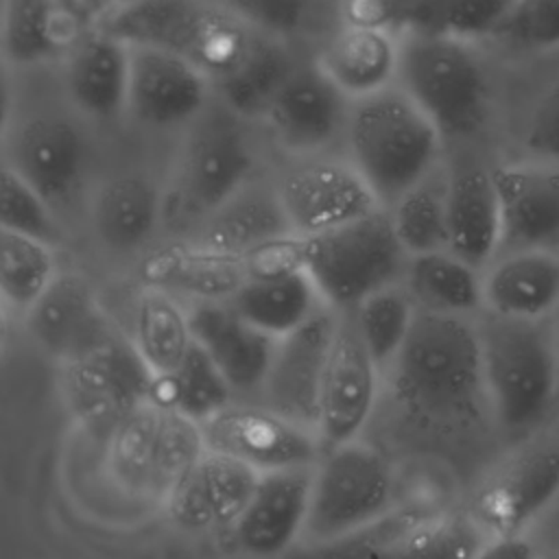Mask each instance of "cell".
<instances>
[{
	"mask_svg": "<svg viewBox=\"0 0 559 559\" xmlns=\"http://www.w3.org/2000/svg\"><path fill=\"white\" fill-rule=\"evenodd\" d=\"M240 22L290 41L317 44L341 20V0H210Z\"/></svg>",
	"mask_w": 559,
	"mask_h": 559,
	"instance_id": "8d00e7d4",
	"label": "cell"
},
{
	"mask_svg": "<svg viewBox=\"0 0 559 559\" xmlns=\"http://www.w3.org/2000/svg\"><path fill=\"white\" fill-rule=\"evenodd\" d=\"M408 258L384 207L304 238L306 271L334 310L356 308L369 295L402 284Z\"/></svg>",
	"mask_w": 559,
	"mask_h": 559,
	"instance_id": "9c48e42d",
	"label": "cell"
},
{
	"mask_svg": "<svg viewBox=\"0 0 559 559\" xmlns=\"http://www.w3.org/2000/svg\"><path fill=\"white\" fill-rule=\"evenodd\" d=\"M487 404L511 437H526L559 395V354L550 319H509L483 310L478 321Z\"/></svg>",
	"mask_w": 559,
	"mask_h": 559,
	"instance_id": "5b68a950",
	"label": "cell"
},
{
	"mask_svg": "<svg viewBox=\"0 0 559 559\" xmlns=\"http://www.w3.org/2000/svg\"><path fill=\"white\" fill-rule=\"evenodd\" d=\"M59 273L52 245L0 229V290L9 308L24 317Z\"/></svg>",
	"mask_w": 559,
	"mask_h": 559,
	"instance_id": "ab89813d",
	"label": "cell"
},
{
	"mask_svg": "<svg viewBox=\"0 0 559 559\" xmlns=\"http://www.w3.org/2000/svg\"><path fill=\"white\" fill-rule=\"evenodd\" d=\"M487 537L472 513L406 507L321 546V559H474Z\"/></svg>",
	"mask_w": 559,
	"mask_h": 559,
	"instance_id": "7c38bea8",
	"label": "cell"
},
{
	"mask_svg": "<svg viewBox=\"0 0 559 559\" xmlns=\"http://www.w3.org/2000/svg\"><path fill=\"white\" fill-rule=\"evenodd\" d=\"M0 229L31 236L55 249L66 238L57 210L9 166H2L0 177Z\"/></svg>",
	"mask_w": 559,
	"mask_h": 559,
	"instance_id": "b9f144b4",
	"label": "cell"
},
{
	"mask_svg": "<svg viewBox=\"0 0 559 559\" xmlns=\"http://www.w3.org/2000/svg\"><path fill=\"white\" fill-rule=\"evenodd\" d=\"M229 304L273 338L290 334L328 306L306 269L277 277H247Z\"/></svg>",
	"mask_w": 559,
	"mask_h": 559,
	"instance_id": "e575fe53",
	"label": "cell"
},
{
	"mask_svg": "<svg viewBox=\"0 0 559 559\" xmlns=\"http://www.w3.org/2000/svg\"><path fill=\"white\" fill-rule=\"evenodd\" d=\"M301 57L299 46L260 31L236 68L212 85L214 96L236 114L260 122L271 98Z\"/></svg>",
	"mask_w": 559,
	"mask_h": 559,
	"instance_id": "d6a6232c",
	"label": "cell"
},
{
	"mask_svg": "<svg viewBox=\"0 0 559 559\" xmlns=\"http://www.w3.org/2000/svg\"><path fill=\"white\" fill-rule=\"evenodd\" d=\"M310 55L347 98L358 100L397 83L402 35L376 24L338 20Z\"/></svg>",
	"mask_w": 559,
	"mask_h": 559,
	"instance_id": "cb8c5ba5",
	"label": "cell"
},
{
	"mask_svg": "<svg viewBox=\"0 0 559 559\" xmlns=\"http://www.w3.org/2000/svg\"><path fill=\"white\" fill-rule=\"evenodd\" d=\"M445 140L421 107L395 83L352 103L343 155L365 179L380 207L443 164Z\"/></svg>",
	"mask_w": 559,
	"mask_h": 559,
	"instance_id": "3957f363",
	"label": "cell"
},
{
	"mask_svg": "<svg viewBox=\"0 0 559 559\" xmlns=\"http://www.w3.org/2000/svg\"><path fill=\"white\" fill-rule=\"evenodd\" d=\"M552 325H555V341H557V354H559V310L552 314Z\"/></svg>",
	"mask_w": 559,
	"mask_h": 559,
	"instance_id": "c3c4849f",
	"label": "cell"
},
{
	"mask_svg": "<svg viewBox=\"0 0 559 559\" xmlns=\"http://www.w3.org/2000/svg\"><path fill=\"white\" fill-rule=\"evenodd\" d=\"M393 509L389 461L358 439L325 448L314 463L304 537L314 546L343 539Z\"/></svg>",
	"mask_w": 559,
	"mask_h": 559,
	"instance_id": "30bf717a",
	"label": "cell"
},
{
	"mask_svg": "<svg viewBox=\"0 0 559 559\" xmlns=\"http://www.w3.org/2000/svg\"><path fill=\"white\" fill-rule=\"evenodd\" d=\"M205 450L199 421L148 397L107 435L105 463L122 493L164 507Z\"/></svg>",
	"mask_w": 559,
	"mask_h": 559,
	"instance_id": "ba28073f",
	"label": "cell"
},
{
	"mask_svg": "<svg viewBox=\"0 0 559 559\" xmlns=\"http://www.w3.org/2000/svg\"><path fill=\"white\" fill-rule=\"evenodd\" d=\"M24 323L39 349L61 365L98 349L120 334L92 284L79 273H59L24 314Z\"/></svg>",
	"mask_w": 559,
	"mask_h": 559,
	"instance_id": "ffe728a7",
	"label": "cell"
},
{
	"mask_svg": "<svg viewBox=\"0 0 559 559\" xmlns=\"http://www.w3.org/2000/svg\"><path fill=\"white\" fill-rule=\"evenodd\" d=\"M352 103L306 52L280 85L258 124L284 159L343 153Z\"/></svg>",
	"mask_w": 559,
	"mask_h": 559,
	"instance_id": "8fae6325",
	"label": "cell"
},
{
	"mask_svg": "<svg viewBox=\"0 0 559 559\" xmlns=\"http://www.w3.org/2000/svg\"><path fill=\"white\" fill-rule=\"evenodd\" d=\"M98 24L131 46L192 61L212 85L236 68L260 33L210 0H120Z\"/></svg>",
	"mask_w": 559,
	"mask_h": 559,
	"instance_id": "8992f818",
	"label": "cell"
},
{
	"mask_svg": "<svg viewBox=\"0 0 559 559\" xmlns=\"http://www.w3.org/2000/svg\"><path fill=\"white\" fill-rule=\"evenodd\" d=\"M397 85L437 124L445 144L472 138L489 114V74L467 41L439 31L402 35Z\"/></svg>",
	"mask_w": 559,
	"mask_h": 559,
	"instance_id": "52a82bcc",
	"label": "cell"
},
{
	"mask_svg": "<svg viewBox=\"0 0 559 559\" xmlns=\"http://www.w3.org/2000/svg\"><path fill=\"white\" fill-rule=\"evenodd\" d=\"M153 376L133 341L114 336L98 349L61 365L66 404L90 432L109 435L138 404L148 400Z\"/></svg>",
	"mask_w": 559,
	"mask_h": 559,
	"instance_id": "9a60e30c",
	"label": "cell"
},
{
	"mask_svg": "<svg viewBox=\"0 0 559 559\" xmlns=\"http://www.w3.org/2000/svg\"><path fill=\"white\" fill-rule=\"evenodd\" d=\"M500 207V253L559 249V166L544 162L491 168Z\"/></svg>",
	"mask_w": 559,
	"mask_h": 559,
	"instance_id": "7402d4cb",
	"label": "cell"
},
{
	"mask_svg": "<svg viewBox=\"0 0 559 559\" xmlns=\"http://www.w3.org/2000/svg\"><path fill=\"white\" fill-rule=\"evenodd\" d=\"M260 138L264 135L258 122L214 96L203 114L175 138L166 181V218L175 214L194 227L255 177Z\"/></svg>",
	"mask_w": 559,
	"mask_h": 559,
	"instance_id": "277c9868",
	"label": "cell"
},
{
	"mask_svg": "<svg viewBox=\"0 0 559 559\" xmlns=\"http://www.w3.org/2000/svg\"><path fill=\"white\" fill-rule=\"evenodd\" d=\"M384 378L393 400L408 415L430 421L472 417L480 402H487L476 321L417 308Z\"/></svg>",
	"mask_w": 559,
	"mask_h": 559,
	"instance_id": "6da1fadb",
	"label": "cell"
},
{
	"mask_svg": "<svg viewBox=\"0 0 559 559\" xmlns=\"http://www.w3.org/2000/svg\"><path fill=\"white\" fill-rule=\"evenodd\" d=\"M474 559H539V552L524 533H509L489 535Z\"/></svg>",
	"mask_w": 559,
	"mask_h": 559,
	"instance_id": "7dc6e473",
	"label": "cell"
},
{
	"mask_svg": "<svg viewBox=\"0 0 559 559\" xmlns=\"http://www.w3.org/2000/svg\"><path fill=\"white\" fill-rule=\"evenodd\" d=\"M140 275L146 286L201 301H229L247 280L240 258L194 242L166 245L144 255Z\"/></svg>",
	"mask_w": 559,
	"mask_h": 559,
	"instance_id": "4dcf8cb0",
	"label": "cell"
},
{
	"mask_svg": "<svg viewBox=\"0 0 559 559\" xmlns=\"http://www.w3.org/2000/svg\"><path fill=\"white\" fill-rule=\"evenodd\" d=\"M129 55L127 41L92 24L79 28L55 63L61 94L98 135L124 127Z\"/></svg>",
	"mask_w": 559,
	"mask_h": 559,
	"instance_id": "2e32d148",
	"label": "cell"
},
{
	"mask_svg": "<svg viewBox=\"0 0 559 559\" xmlns=\"http://www.w3.org/2000/svg\"><path fill=\"white\" fill-rule=\"evenodd\" d=\"M352 310L365 345L384 373L413 328L417 314L415 299L404 284H393L369 295Z\"/></svg>",
	"mask_w": 559,
	"mask_h": 559,
	"instance_id": "60d3db41",
	"label": "cell"
},
{
	"mask_svg": "<svg viewBox=\"0 0 559 559\" xmlns=\"http://www.w3.org/2000/svg\"><path fill=\"white\" fill-rule=\"evenodd\" d=\"M334 325L336 310L323 306L304 325L277 338L266 380L260 389V400L266 408L314 432Z\"/></svg>",
	"mask_w": 559,
	"mask_h": 559,
	"instance_id": "d6986e66",
	"label": "cell"
},
{
	"mask_svg": "<svg viewBox=\"0 0 559 559\" xmlns=\"http://www.w3.org/2000/svg\"><path fill=\"white\" fill-rule=\"evenodd\" d=\"M515 0H432L430 28L467 41L493 37Z\"/></svg>",
	"mask_w": 559,
	"mask_h": 559,
	"instance_id": "7bdbcfd3",
	"label": "cell"
},
{
	"mask_svg": "<svg viewBox=\"0 0 559 559\" xmlns=\"http://www.w3.org/2000/svg\"><path fill=\"white\" fill-rule=\"evenodd\" d=\"M493 37L520 50L559 48V0H515Z\"/></svg>",
	"mask_w": 559,
	"mask_h": 559,
	"instance_id": "ee69618b",
	"label": "cell"
},
{
	"mask_svg": "<svg viewBox=\"0 0 559 559\" xmlns=\"http://www.w3.org/2000/svg\"><path fill=\"white\" fill-rule=\"evenodd\" d=\"M314 465L264 472L236 520L234 537L242 552L255 559L284 555L304 537Z\"/></svg>",
	"mask_w": 559,
	"mask_h": 559,
	"instance_id": "603a6c76",
	"label": "cell"
},
{
	"mask_svg": "<svg viewBox=\"0 0 559 559\" xmlns=\"http://www.w3.org/2000/svg\"><path fill=\"white\" fill-rule=\"evenodd\" d=\"M131 341L151 376H166L194 345L190 310L175 295L146 286L135 304Z\"/></svg>",
	"mask_w": 559,
	"mask_h": 559,
	"instance_id": "d590c367",
	"label": "cell"
},
{
	"mask_svg": "<svg viewBox=\"0 0 559 559\" xmlns=\"http://www.w3.org/2000/svg\"><path fill=\"white\" fill-rule=\"evenodd\" d=\"M450 251L485 271L500 249V207L491 168L476 162L448 164Z\"/></svg>",
	"mask_w": 559,
	"mask_h": 559,
	"instance_id": "f546056e",
	"label": "cell"
},
{
	"mask_svg": "<svg viewBox=\"0 0 559 559\" xmlns=\"http://www.w3.org/2000/svg\"><path fill=\"white\" fill-rule=\"evenodd\" d=\"M382 376L365 345L354 310H336L317 421L323 450L358 439L373 413Z\"/></svg>",
	"mask_w": 559,
	"mask_h": 559,
	"instance_id": "e0dca14e",
	"label": "cell"
},
{
	"mask_svg": "<svg viewBox=\"0 0 559 559\" xmlns=\"http://www.w3.org/2000/svg\"><path fill=\"white\" fill-rule=\"evenodd\" d=\"M192 229L194 236L190 242L236 258L264 242L297 236L277 194L273 175L262 170Z\"/></svg>",
	"mask_w": 559,
	"mask_h": 559,
	"instance_id": "83f0119b",
	"label": "cell"
},
{
	"mask_svg": "<svg viewBox=\"0 0 559 559\" xmlns=\"http://www.w3.org/2000/svg\"><path fill=\"white\" fill-rule=\"evenodd\" d=\"M100 135L61 94L52 90L9 98L2 124V166L26 179L61 214L96 181V140Z\"/></svg>",
	"mask_w": 559,
	"mask_h": 559,
	"instance_id": "7a4b0ae2",
	"label": "cell"
},
{
	"mask_svg": "<svg viewBox=\"0 0 559 559\" xmlns=\"http://www.w3.org/2000/svg\"><path fill=\"white\" fill-rule=\"evenodd\" d=\"M247 277H277L306 269L304 238L284 236L240 255Z\"/></svg>",
	"mask_w": 559,
	"mask_h": 559,
	"instance_id": "bcb514c9",
	"label": "cell"
},
{
	"mask_svg": "<svg viewBox=\"0 0 559 559\" xmlns=\"http://www.w3.org/2000/svg\"><path fill=\"white\" fill-rule=\"evenodd\" d=\"M522 142L535 162L559 166V81H555L533 105Z\"/></svg>",
	"mask_w": 559,
	"mask_h": 559,
	"instance_id": "f6af8a7d",
	"label": "cell"
},
{
	"mask_svg": "<svg viewBox=\"0 0 559 559\" xmlns=\"http://www.w3.org/2000/svg\"><path fill=\"white\" fill-rule=\"evenodd\" d=\"M539 559H559V550H555V552H546V555H539Z\"/></svg>",
	"mask_w": 559,
	"mask_h": 559,
	"instance_id": "681fc988",
	"label": "cell"
},
{
	"mask_svg": "<svg viewBox=\"0 0 559 559\" xmlns=\"http://www.w3.org/2000/svg\"><path fill=\"white\" fill-rule=\"evenodd\" d=\"M487 312L509 319H550L559 310L557 251L524 249L496 255L483 271Z\"/></svg>",
	"mask_w": 559,
	"mask_h": 559,
	"instance_id": "f1b7e54d",
	"label": "cell"
},
{
	"mask_svg": "<svg viewBox=\"0 0 559 559\" xmlns=\"http://www.w3.org/2000/svg\"><path fill=\"white\" fill-rule=\"evenodd\" d=\"M96 240L116 253L144 249L166 221V186L142 168L96 177L85 201Z\"/></svg>",
	"mask_w": 559,
	"mask_h": 559,
	"instance_id": "44dd1931",
	"label": "cell"
},
{
	"mask_svg": "<svg viewBox=\"0 0 559 559\" xmlns=\"http://www.w3.org/2000/svg\"><path fill=\"white\" fill-rule=\"evenodd\" d=\"M389 214L393 229L408 255L450 249L445 159L428 177L406 190L389 207Z\"/></svg>",
	"mask_w": 559,
	"mask_h": 559,
	"instance_id": "74e56055",
	"label": "cell"
},
{
	"mask_svg": "<svg viewBox=\"0 0 559 559\" xmlns=\"http://www.w3.org/2000/svg\"><path fill=\"white\" fill-rule=\"evenodd\" d=\"M124 127L144 135H179L212 103L210 76L192 61L151 46H131Z\"/></svg>",
	"mask_w": 559,
	"mask_h": 559,
	"instance_id": "4fadbf2b",
	"label": "cell"
},
{
	"mask_svg": "<svg viewBox=\"0 0 559 559\" xmlns=\"http://www.w3.org/2000/svg\"><path fill=\"white\" fill-rule=\"evenodd\" d=\"M260 472L227 454L205 450L177 483L164 509L173 524L201 533L234 526L245 511Z\"/></svg>",
	"mask_w": 559,
	"mask_h": 559,
	"instance_id": "d4e9b609",
	"label": "cell"
},
{
	"mask_svg": "<svg viewBox=\"0 0 559 559\" xmlns=\"http://www.w3.org/2000/svg\"><path fill=\"white\" fill-rule=\"evenodd\" d=\"M417 308L474 317L483 312V271L450 249L411 255L404 273Z\"/></svg>",
	"mask_w": 559,
	"mask_h": 559,
	"instance_id": "836d02e7",
	"label": "cell"
},
{
	"mask_svg": "<svg viewBox=\"0 0 559 559\" xmlns=\"http://www.w3.org/2000/svg\"><path fill=\"white\" fill-rule=\"evenodd\" d=\"M192 336L234 393H260L277 338L251 325L229 301H201L190 310Z\"/></svg>",
	"mask_w": 559,
	"mask_h": 559,
	"instance_id": "4316f807",
	"label": "cell"
},
{
	"mask_svg": "<svg viewBox=\"0 0 559 559\" xmlns=\"http://www.w3.org/2000/svg\"><path fill=\"white\" fill-rule=\"evenodd\" d=\"M203 426L207 450L247 463L255 472L314 465L323 445L314 430L304 428L264 404H227Z\"/></svg>",
	"mask_w": 559,
	"mask_h": 559,
	"instance_id": "ac0fdd59",
	"label": "cell"
},
{
	"mask_svg": "<svg viewBox=\"0 0 559 559\" xmlns=\"http://www.w3.org/2000/svg\"><path fill=\"white\" fill-rule=\"evenodd\" d=\"M559 493V450L518 456L478 491L472 515L487 535L524 533Z\"/></svg>",
	"mask_w": 559,
	"mask_h": 559,
	"instance_id": "484cf974",
	"label": "cell"
},
{
	"mask_svg": "<svg viewBox=\"0 0 559 559\" xmlns=\"http://www.w3.org/2000/svg\"><path fill=\"white\" fill-rule=\"evenodd\" d=\"M273 179L290 227L301 238L334 229L380 207L343 153L284 159Z\"/></svg>",
	"mask_w": 559,
	"mask_h": 559,
	"instance_id": "5bb4252c",
	"label": "cell"
},
{
	"mask_svg": "<svg viewBox=\"0 0 559 559\" xmlns=\"http://www.w3.org/2000/svg\"><path fill=\"white\" fill-rule=\"evenodd\" d=\"M79 22L61 0H2V61L7 72L24 74L55 66Z\"/></svg>",
	"mask_w": 559,
	"mask_h": 559,
	"instance_id": "1f68e13d",
	"label": "cell"
},
{
	"mask_svg": "<svg viewBox=\"0 0 559 559\" xmlns=\"http://www.w3.org/2000/svg\"><path fill=\"white\" fill-rule=\"evenodd\" d=\"M231 393L234 391L223 373L194 341L186 358L173 371L153 378L148 397L199 424H205L231 404Z\"/></svg>",
	"mask_w": 559,
	"mask_h": 559,
	"instance_id": "f35d334b",
	"label": "cell"
}]
</instances>
